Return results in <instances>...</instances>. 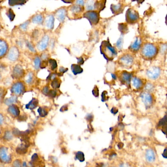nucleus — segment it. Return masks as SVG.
<instances>
[{"label":"nucleus","instance_id":"44","mask_svg":"<svg viewBox=\"0 0 167 167\" xmlns=\"http://www.w3.org/2000/svg\"><path fill=\"white\" fill-rule=\"evenodd\" d=\"M108 99L107 97V93L106 91H103L102 94V102H105L107 101Z\"/></svg>","mask_w":167,"mask_h":167},{"label":"nucleus","instance_id":"47","mask_svg":"<svg viewBox=\"0 0 167 167\" xmlns=\"http://www.w3.org/2000/svg\"><path fill=\"white\" fill-rule=\"evenodd\" d=\"M50 91V89H49V87L48 86H45L43 89V93L46 95H48V92Z\"/></svg>","mask_w":167,"mask_h":167},{"label":"nucleus","instance_id":"4","mask_svg":"<svg viewBox=\"0 0 167 167\" xmlns=\"http://www.w3.org/2000/svg\"><path fill=\"white\" fill-rule=\"evenodd\" d=\"M138 12L133 8H129L125 13V21L129 24H135L139 21Z\"/></svg>","mask_w":167,"mask_h":167},{"label":"nucleus","instance_id":"5","mask_svg":"<svg viewBox=\"0 0 167 167\" xmlns=\"http://www.w3.org/2000/svg\"><path fill=\"white\" fill-rule=\"evenodd\" d=\"M120 81L126 86H129L131 84L132 79V74L131 73L126 71H122L119 72L117 74Z\"/></svg>","mask_w":167,"mask_h":167},{"label":"nucleus","instance_id":"49","mask_svg":"<svg viewBox=\"0 0 167 167\" xmlns=\"http://www.w3.org/2000/svg\"><path fill=\"white\" fill-rule=\"evenodd\" d=\"M162 156L165 159H167V146H166L162 154Z\"/></svg>","mask_w":167,"mask_h":167},{"label":"nucleus","instance_id":"32","mask_svg":"<svg viewBox=\"0 0 167 167\" xmlns=\"http://www.w3.org/2000/svg\"><path fill=\"white\" fill-rule=\"evenodd\" d=\"M61 82V81L60 80V79L57 78H55V79H54V80L53 81L52 83H51L52 87L54 89L59 88V87H60V86Z\"/></svg>","mask_w":167,"mask_h":167},{"label":"nucleus","instance_id":"50","mask_svg":"<svg viewBox=\"0 0 167 167\" xmlns=\"http://www.w3.org/2000/svg\"><path fill=\"white\" fill-rule=\"evenodd\" d=\"M47 65H48V62H47V61L44 60L43 62H41V63L40 68H45Z\"/></svg>","mask_w":167,"mask_h":167},{"label":"nucleus","instance_id":"45","mask_svg":"<svg viewBox=\"0 0 167 167\" xmlns=\"http://www.w3.org/2000/svg\"><path fill=\"white\" fill-rule=\"evenodd\" d=\"M12 166L13 167H22L21 161L18 159L15 160L13 163Z\"/></svg>","mask_w":167,"mask_h":167},{"label":"nucleus","instance_id":"22","mask_svg":"<svg viewBox=\"0 0 167 167\" xmlns=\"http://www.w3.org/2000/svg\"><path fill=\"white\" fill-rule=\"evenodd\" d=\"M8 45L5 41L1 39L0 40V56L2 57L7 53Z\"/></svg>","mask_w":167,"mask_h":167},{"label":"nucleus","instance_id":"26","mask_svg":"<svg viewBox=\"0 0 167 167\" xmlns=\"http://www.w3.org/2000/svg\"><path fill=\"white\" fill-rule=\"evenodd\" d=\"M28 146L25 144H21L16 148V151L17 153L19 154H25L27 152V148Z\"/></svg>","mask_w":167,"mask_h":167},{"label":"nucleus","instance_id":"63","mask_svg":"<svg viewBox=\"0 0 167 167\" xmlns=\"http://www.w3.org/2000/svg\"><path fill=\"white\" fill-rule=\"evenodd\" d=\"M165 23H166V24L167 25V14L166 15V21H165Z\"/></svg>","mask_w":167,"mask_h":167},{"label":"nucleus","instance_id":"23","mask_svg":"<svg viewBox=\"0 0 167 167\" xmlns=\"http://www.w3.org/2000/svg\"><path fill=\"white\" fill-rule=\"evenodd\" d=\"M9 113L14 116H18L20 114V110L18 107L14 104H12L7 109Z\"/></svg>","mask_w":167,"mask_h":167},{"label":"nucleus","instance_id":"51","mask_svg":"<svg viewBox=\"0 0 167 167\" xmlns=\"http://www.w3.org/2000/svg\"><path fill=\"white\" fill-rule=\"evenodd\" d=\"M84 61L82 57H79L77 58V63L79 65L83 64L84 63Z\"/></svg>","mask_w":167,"mask_h":167},{"label":"nucleus","instance_id":"38","mask_svg":"<svg viewBox=\"0 0 167 167\" xmlns=\"http://www.w3.org/2000/svg\"><path fill=\"white\" fill-rule=\"evenodd\" d=\"M33 81V74L32 72H30L27 75L26 78V82L27 84L32 83Z\"/></svg>","mask_w":167,"mask_h":167},{"label":"nucleus","instance_id":"2","mask_svg":"<svg viewBox=\"0 0 167 167\" xmlns=\"http://www.w3.org/2000/svg\"><path fill=\"white\" fill-rule=\"evenodd\" d=\"M101 53L107 61H112L117 56L118 52L109 41H103L100 46Z\"/></svg>","mask_w":167,"mask_h":167},{"label":"nucleus","instance_id":"46","mask_svg":"<svg viewBox=\"0 0 167 167\" xmlns=\"http://www.w3.org/2000/svg\"><path fill=\"white\" fill-rule=\"evenodd\" d=\"M26 45H27V47L32 52H35V49L34 48V47H33L32 44L30 43V42L28 41H27L26 42Z\"/></svg>","mask_w":167,"mask_h":167},{"label":"nucleus","instance_id":"12","mask_svg":"<svg viewBox=\"0 0 167 167\" xmlns=\"http://www.w3.org/2000/svg\"><path fill=\"white\" fill-rule=\"evenodd\" d=\"M142 47V40L139 37H136L134 42L132 43L129 46V49L132 53H137Z\"/></svg>","mask_w":167,"mask_h":167},{"label":"nucleus","instance_id":"21","mask_svg":"<svg viewBox=\"0 0 167 167\" xmlns=\"http://www.w3.org/2000/svg\"><path fill=\"white\" fill-rule=\"evenodd\" d=\"M83 11V8L80 5H75L70 7L69 12H71V13L73 16H76L79 15Z\"/></svg>","mask_w":167,"mask_h":167},{"label":"nucleus","instance_id":"18","mask_svg":"<svg viewBox=\"0 0 167 167\" xmlns=\"http://www.w3.org/2000/svg\"><path fill=\"white\" fill-rule=\"evenodd\" d=\"M54 18L52 15H49L46 17L45 20V24L47 28L52 30L54 28Z\"/></svg>","mask_w":167,"mask_h":167},{"label":"nucleus","instance_id":"28","mask_svg":"<svg viewBox=\"0 0 167 167\" xmlns=\"http://www.w3.org/2000/svg\"><path fill=\"white\" fill-rule=\"evenodd\" d=\"M95 3L96 1H86V9L87 11H92L95 9Z\"/></svg>","mask_w":167,"mask_h":167},{"label":"nucleus","instance_id":"33","mask_svg":"<svg viewBox=\"0 0 167 167\" xmlns=\"http://www.w3.org/2000/svg\"><path fill=\"white\" fill-rule=\"evenodd\" d=\"M6 14L7 16L8 17V18L11 21H13V20L15 18V15L12 9L9 8L8 11H7V12L6 13Z\"/></svg>","mask_w":167,"mask_h":167},{"label":"nucleus","instance_id":"16","mask_svg":"<svg viewBox=\"0 0 167 167\" xmlns=\"http://www.w3.org/2000/svg\"><path fill=\"white\" fill-rule=\"evenodd\" d=\"M124 6L123 4L119 3L117 5L112 4L110 8L114 14L117 15L123 12L124 10Z\"/></svg>","mask_w":167,"mask_h":167},{"label":"nucleus","instance_id":"40","mask_svg":"<svg viewBox=\"0 0 167 167\" xmlns=\"http://www.w3.org/2000/svg\"><path fill=\"white\" fill-rule=\"evenodd\" d=\"M29 23H30V22H29L28 21H26V22L24 23H23L22 24H21L20 26V28H21L23 31H26L27 28L28 27V26L29 25Z\"/></svg>","mask_w":167,"mask_h":167},{"label":"nucleus","instance_id":"13","mask_svg":"<svg viewBox=\"0 0 167 167\" xmlns=\"http://www.w3.org/2000/svg\"><path fill=\"white\" fill-rule=\"evenodd\" d=\"M19 55V52L15 47H11L7 54V58L12 61H15L18 59Z\"/></svg>","mask_w":167,"mask_h":167},{"label":"nucleus","instance_id":"30","mask_svg":"<svg viewBox=\"0 0 167 167\" xmlns=\"http://www.w3.org/2000/svg\"><path fill=\"white\" fill-rule=\"evenodd\" d=\"M27 1H21V0H9L8 1L9 5L11 6L15 5H23L25 4Z\"/></svg>","mask_w":167,"mask_h":167},{"label":"nucleus","instance_id":"31","mask_svg":"<svg viewBox=\"0 0 167 167\" xmlns=\"http://www.w3.org/2000/svg\"><path fill=\"white\" fill-rule=\"evenodd\" d=\"M17 100V97L16 96H12L9 98L6 99L5 101V103L6 105L11 106L13 104V103L16 102Z\"/></svg>","mask_w":167,"mask_h":167},{"label":"nucleus","instance_id":"3","mask_svg":"<svg viewBox=\"0 0 167 167\" xmlns=\"http://www.w3.org/2000/svg\"><path fill=\"white\" fill-rule=\"evenodd\" d=\"M134 62V57L131 54H124L122 55L118 60V63L122 67L129 69Z\"/></svg>","mask_w":167,"mask_h":167},{"label":"nucleus","instance_id":"11","mask_svg":"<svg viewBox=\"0 0 167 167\" xmlns=\"http://www.w3.org/2000/svg\"><path fill=\"white\" fill-rule=\"evenodd\" d=\"M24 70L20 65H16L12 71V76L13 78L19 79L24 75Z\"/></svg>","mask_w":167,"mask_h":167},{"label":"nucleus","instance_id":"48","mask_svg":"<svg viewBox=\"0 0 167 167\" xmlns=\"http://www.w3.org/2000/svg\"><path fill=\"white\" fill-rule=\"evenodd\" d=\"M68 70V68H65L63 67H61L59 68V72L60 73H61V74H63V73H64L65 72H67Z\"/></svg>","mask_w":167,"mask_h":167},{"label":"nucleus","instance_id":"52","mask_svg":"<svg viewBox=\"0 0 167 167\" xmlns=\"http://www.w3.org/2000/svg\"><path fill=\"white\" fill-rule=\"evenodd\" d=\"M76 4L77 5H81V6H83L84 5V1L83 0L82 1H80L78 0L76 2Z\"/></svg>","mask_w":167,"mask_h":167},{"label":"nucleus","instance_id":"10","mask_svg":"<svg viewBox=\"0 0 167 167\" xmlns=\"http://www.w3.org/2000/svg\"><path fill=\"white\" fill-rule=\"evenodd\" d=\"M25 91V87L21 82H17L14 83L11 88L12 93L16 95H20Z\"/></svg>","mask_w":167,"mask_h":167},{"label":"nucleus","instance_id":"24","mask_svg":"<svg viewBox=\"0 0 167 167\" xmlns=\"http://www.w3.org/2000/svg\"><path fill=\"white\" fill-rule=\"evenodd\" d=\"M71 69L74 75H77L81 74L83 72V69L81 68L80 65L78 64H73L71 65Z\"/></svg>","mask_w":167,"mask_h":167},{"label":"nucleus","instance_id":"1","mask_svg":"<svg viewBox=\"0 0 167 167\" xmlns=\"http://www.w3.org/2000/svg\"><path fill=\"white\" fill-rule=\"evenodd\" d=\"M159 52V47L154 43H145L140 50V55L143 59L151 60L156 58Z\"/></svg>","mask_w":167,"mask_h":167},{"label":"nucleus","instance_id":"34","mask_svg":"<svg viewBox=\"0 0 167 167\" xmlns=\"http://www.w3.org/2000/svg\"><path fill=\"white\" fill-rule=\"evenodd\" d=\"M75 158L81 162H83L85 160L84 153L81 151H78L76 153Z\"/></svg>","mask_w":167,"mask_h":167},{"label":"nucleus","instance_id":"53","mask_svg":"<svg viewBox=\"0 0 167 167\" xmlns=\"http://www.w3.org/2000/svg\"><path fill=\"white\" fill-rule=\"evenodd\" d=\"M68 110V107L67 105H64L61 108L60 111L61 112H64V111H66Z\"/></svg>","mask_w":167,"mask_h":167},{"label":"nucleus","instance_id":"54","mask_svg":"<svg viewBox=\"0 0 167 167\" xmlns=\"http://www.w3.org/2000/svg\"><path fill=\"white\" fill-rule=\"evenodd\" d=\"M111 111V113H113V114L115 115V114H117V113L118 111V109H117L116 108L113 107L112 108Z\"/></svg>","mask_w":167,"mask_h":167},{"label":"nucleus","instance_id":"57","mask_svg":"<svg viewBox=\"0 0 167 167\" xmlns=\"http://www.w3.org/2000/svg\"><path fill=\"white\" fill-rule=\"evenodd\" d=\"M47 54H42V58L45 60V59H47Z\"/></svg>","mask_w":167,"mask_h":167},{"label":"nucleus","instance_id":"15","mask_svg":"<svg viewBox=\"0 0 167 167\" xmlns=\"http://www.w3.org/2000/svg\"><path fill=\"white\" fill-rule=\"evenodd\" d=\"M48 41H49V37L48 35H46L44 36L41 40L39 41V42L38 43L37 45V48L40 51L45 50L47 48L48 45Z\"/></svg>","mask_w":167,"mask_h":167},{"label":"nucleus","instance_id":"27","mask_svg":"<svg viewBox=\"0 0 167 167\" xmlns=\"http://www.w3.org/2000/svg\"><path fill=\"white\" fill-rule=\"evenodd\" d=\"M105 1H96L95 3V9H97L99 12L101 11H102L105 6Z\"/></svg>","mask_w":167,"mask_h":167},{"label":"nucleus","instance_id":"42","mask_svg":"<svg viewBox=\"0 0 167 167\" xmlns=\"http://www.w3.org/2000/svg\"><path fill=\"white\" fill-rule=\"evenodd\" d=\"M56 95H57V93H56V91L55 90H50V91L48 92V96L50 97L54 98V97H55V96H56Z\"/></svg>","mask_w":167,"mask_h":167},{"label":"nucleus","instance_id":"41","mask_svg":"<svg viewBox=\"0 0 167 167\" xmlns=\"http://www.w3.org/2000/svg\"><path fill=\"white\" fill-rule=\"evenodd\" d=\"M4 138L5 140H11L12 138V135L9 131H6L4 135Z\"/></svg>","mask_w":167,"mask_h":167},{"label":"nucleus","instance_id":"17","mask_svg":"<svg viewBox=\"0 0 167 167\" xmlns=\"http://www.w3.org/2000/svg\"><path fill=\"white\" fill-rule=\"evenodd\" d=\"M0 157L2 161L9 163L11 161V156L7 155V149L5 147H2L0 150Z\"/></svg>","mask_w":167,"mask_h":167},{"label":"nucleus","instance_id":"59","mask_svg":"<svg viewBox=\"0 0 167 167\" xmlns=\"http://www.w3.org/2000/svg\"><path fill=\"white\" fill-rule=\"evenodd\" d=\"M3 117L2 115H0V122H1V124H2L3 123Z\"/></svg>","mask_w":167,"mask_h":167},{"label":"nucleus","instance_id":"20","mask_svg":"<svg viewBox=\"0 0 167 167\" xmlns=\"http://www.w3.org/2000/svg\"><path fill=\"white\" fill-rule=\"evenodd\" d=\"M66 15V11L64 8H61L56 11L55 15L60 22H64Z\"/></svg>","mask_w":167,"mask_h":167},{"label":"nucleus","instance_id":"29","mask_svg":"<svg viewBox=\"0 0 167 167\" xmlns=\"http://www.w3.org/2000/svg\"><path fill=\"white\" fill-rule=\"evenodd\" d=\"M44 19L43 17L41 14H38L34 16L32 18V22L34 24H41L43 23Z\"/></svg>","mask_w":167,"mask_h":167},{"label":"nucleus","instance_id":"58","mask_svg":"<svg viewBox=\"0 0 167 167\" xmlns=\"http://www.w3.org/2000/svg\"><path fill=\"white\" fill-rule=\"evenodd\" d=\"M39 167H45V164H44V163L43 162H41L40 163H39Z\"/></svg>","mask_w":167,"mask_h":167},{"label":"nucleus","instance_id":"37","mask_svg":"<svg viewBox=\"0 0 167 167\" xmlns=\"http://www.w3.org/2000/svg\"><path fill=\"white\" fill-rule=\"evenodd\" d=\"M48 63H50L51 68L52 70H55L57 67L56 61L54 59H50L48 60Z\"/></svg>","mask_w":167,"mask_h":167},{"label":"nucleus","instance_id":"36","mask_svg":"<svg viewBox=\"0 0 167 167\" xmlns=\"http://www.w3.org/2000/svg\"><path fill=\"white\" fill-rule=\"evenodd\" d=\"M41 60L39 57H36L34 60V66L35 69L37 70L39 68H40L41 65Z\"/></svg>","mask_w":167,"mask_h":167},{"label":"nucleus","instance_id":"56","mask_svg":"<svg viewBox=\"0 0 167 167\" xmlns=\"http://www.w3.org/2000/svg\"><path fill=\"white\" fill-rule=\"evenodd\" d=\"M86 119H87V120H89V121L91 120V121H92V120H93V116H92V115H91L89 114V115H88L87 116Z\"/></svg>","mask_w":167,"mask_h":167},{"label":"nucleus","instance_id":"43","mask_svg":"<svg viewBox=\"0 0 167 167\" xmlns=\"http://www.w3.org/2000/svg\"><path fill=\"white\" fill-rule=\"evenodd\" d=\"M92 93H93V95L95 97H99V88H97V86H95L94 87V89H93V90L92 91Z\"/></svg>","mask_w":167,"mask_h":167},{"label":"nucleus","instance_id":"55","mask_svg":"<svg viewBox=\"0 0 167 167\" xmlns=\"http://www.w3.org/2000/svg\"><path fill=\"white\" fill-rule=\"evenodd\" d=\"M96 167H106V166L104 163H97Z\"/></svg>","mask_w":167,"mask_h":167},{"label":"nucleus","instance_id":"9","mask_svg":"<svg viewBox=\"0 0 167 167\" xmlns=\"http://www.w3.org/2000/svg\"><path fill=\"white\" fill-rule=\"evenodd\" d=\"M160 69L155 66H152L149 68L146 72V75L148 78L151 80H155L160 75Z\"/></svg>","mask_w":167,"mask_h":167},{"label":"nucleus","instance_id":"60","mask_svg":"<svg viewBox=\"0 0 167 167\" xmlns=\"http://www.w3.org/2000/svg\"><path fill=\"white\" fill-rule=\"evenodd\" d=\"M119 167H128L125 164H120V165L119 166Z\"/></svg>","mask_w":167,"mask_h":167},{"label":"nucleus","instance_id":"14","mask_svg":"<svg viewBox=\"0 0 167 167\" xmlns=\"http://www.w3.org/2000/svg\"><path fill=\"white\" fill-rule=\"evenodd\" d=\"M157 127L160 129L164 134L167 136V113L159 121Z\"/></svg>","mask_w":167,"mask_h":167},{"label":"nucleus","instance_id":"25","mask_svg":"<svg viewBox=\"0 0 167 167\" xmlns=\"http://www.w3.org/2000/svg\"><path fill=\"white\" fill-rule=\"evenodd\" d=\"M38 104V101L37 99L33 98L31 101L30 102L27 103L26 105V108L28 109L32 110L37 106Z\"/></svg>","mask_w":167,"mask_h":167},{"label":"nucleus","instance_id":"39","mask_svg":"<svg viewBox=\"0 0 167 167\" xmlns=\"http://www.w3.org/2000/svg\"><path fill=\"white\" fill-rule=\"evenodd\" d=\"M119 29L120 31L121 32H123L124 33H126L127 32V27L126 25L124 24L123 23H122L121 24H119Z\"/></svg>","mask_w":167,"mask_h":167},{"label":"nucleus","instance_id":"62","mask_svg":"<svg viewBox=\"0 0 167 167\" xmlns=\"http://www.w3.org/2000/svg\"><path fill=\"white\" fill-rule=\"evenodd\" d=\"M23 167H27V164L26 162H24L23 163Z\"/></svg>","mask_w":167,"mask_h":167},{"label":"nucleus","instance_id":"6","mask_svg":"<svg viewBox=\"0 0 167 167\" xmlns=\"http://www.w3.org/2000/svg\"><path fill=\"white\" fill-rule=\"evenodd\" d=\"M83 17L86 18L91 26L96 25L100 20L99 12L96 11H88L83 14Z\"/></svg>","mask_w":167,"mask_h":167},{"label":"nucleus","instance_id":"7","mask_svg":"<svg viewBox=\"0 0 167 167\" xmlns=\"http://www.w3.org/2000/svg\"><path fill=\"white\" fill-rule=\"evenodd\" d=\"M141 98L146 108H149L154 102V96L152 94L145 92L141 95Z\"/></svg>","mask_w":167,"mask_h":167},{"label":"nucleus","instance_id":"19","mask_svg":"<svg viewBox=\"0 0 167 167\" xmlns=\"http://www.w3.org/2000/svg\"><path fill=\"white\" fill-rule=\"evenodd\" d=\"M145 157L146 160L149 163H153L155 160V154L154 151L151 149L146 150L145 152Z\"/></svg>","mask_w":167,"mask_h":167},{"label":"nucleus","instance_id":"8","mask_svg":"<svg viewBox=\"0 0 167 167\" xmlns=\"http://www.w3.org/2000/svg\"><path fill=\"white\" fill-rule=\"evenodd\" d=\"M145 80L135 76L132 78L130 85L134 90L140 91L143 89L144 86H145Z\"/></svg>","mask_w":167,"mask_h":167},{"label":"nucleus","instance_id":"35","mask_svg":"<svg viewBox=\"0 0 167 167\" xmlns=\"http://www.w3.org/2000/svg\"><path fill=\"white\" fill-rule=\"evenodd\" d=\"M38 112L40 116L42 117H45L48 114L47 111L44 108L41 107H40L38 108Z\"/></svg>","mask_w":167,"mask_h":167},{"label":"nucleus","instance_id":"64","mask_svg":"<svg viewBox=\"0 0 167 167\" xmlns=\"http://www.w3.org/2000/svg\"></svg>","mask_w":167,"mask_h":167},{"label":"nucleus","instance_id":"61","mask_svg":"<svg viewBox=\"0 0 167 167\" xmlns=\"http://www.w3.org/2000/svg\"><path fill=\"white\" fill-rule=\"evenodd\" d=\"M62 2L66 3H72L73 2V1H62Z\"/></svg>","mask_w":167,"mask_h":167}]
</instances>
